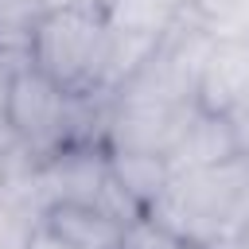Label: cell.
<instances>
[{
    "mask_svg": "<svg viewBox=\"0 0 249 249\" xmlns=\"http://www.w3.org/2000/svg\"><path fill=\"white\" fill-rule=\"evenodd\" d=\"M109 51H113V23L105 8L82 4L47 12L23 51V62L82 101L93 89H105Z\"/></svg>",
    "mask_w": 249,
    "mask_h": 249,
    "instance_id": "1",
    "label": "cell"
},
{
    "mask_svg": "<svg viewBox=\"0 0 249 249\" xmlns=\"http://www.w3.org/2000/svg\"><path fill=\"white\" fill-rule=\"evenodd\" d=\"M78 97L58 89L35 66L19 62L0 86V121L27 148H66V128L74 121Z\"/></svg>",
    "mask_w": 249,
    "mask_h": 249,
    "instance_id": "2",
    "label": "cell"
},
{
    "mask_svg": "<svg viewBox=\"0 0 249 249\" xmlns=\"http://www.w3.org/2000/svg\"><path fill=\"white\" fill-rule=\"evenodd\" d=\"M39 226L54 233L66 249H124L128 226L121 214H113L101 202L86 198H51L39 214Z\"/></svg>",
    "mask_w": 249,
    "mask_h": 249,
    "instance_id": "3",
    "label": "cell"
},
{
    "mask_svg": "<svg viewBox=\"0 0 249 249\" xmlns=\"http://www.w3.org/2000/svg\"><path fill=\"white\" fill-rule=\"evenodd\" d=\"M249 93V43H218L195 82V109L230 117Z\"/></svg>",
    "mask_w": 249,
    "mask_h": 249,
    "instance_id": "4",
    "label": "cell"
},
{
    "mask_svg": "<svg viewBox=\"0 0 249 249\" xmlns=\"http://www.w3.org/2000/svg\"><path fill=\"white\" fill-rule=\"evenodd\" d=\"M43 16H47V8L39 0H0V47L27 51Z\"/></svg>",
    "mask_w": 249,
    "mask_h": 249,
    "instance_id": "5",
    "label": "cell"
},
{
    "mask_svg": "<svg viewBox=\"0 0 249 249\" xmlns=\"http://www.w3.org/2000/svg\"><path fill=\"white\" fill-rule=\"evenodd\" d=\"M124 249H202V245H195L191 237H183V233H175L163 222H156V218L144 214V218H136L128 226Z\"/></svg>",
    "mask_w": 249,
    "mask_h": 249,
    "instance_id": "6",
    "label": "cell"
},
{
    "mask_svg": "<svg viewBox=\"0 0 249 249\" xmlns=\"http://www.w3.org/2000/svg\"><path fill=\"white\" fill-rule=\"evenodd\" d=\"M19 249H66V245H62L54 233H47V230L35 222V226L27 230V237H23V245H19Z\"/></svg>",
    "mask_w": 249,
    "mask_h": 249,
    "instance_id": "7",
    "label": "cell"
},
{
    "mask_svg": "<svg viewBox=\"0 0 249 249\" xmlns=\"http://www.w3.org/2000/svg\"><path fill=\"white\" fill-rule=\"evenodd\" d=\"M8 214H12V183H8V171L0 163V218H8Z\"/></svg>",
    "mask_w": 249,
    "mask_h": 249,
    "instance_id": "8",
    "label": "cell"
},
{
    "mask_svg": "<svg viewBox=\"0 0 249 249\" xmlns=\"http://www.w3.org/2000/svg\"><path fill=\"white\" fill-rule=\"evenodd\" d=\"M47 12H54V8H82V4H101V0H39Z\"/></svg>",
    "mask_w": 249,
    "mask_h": 249,
    "instance_id": "9",
    "label": "cell"
}]
</instances>
